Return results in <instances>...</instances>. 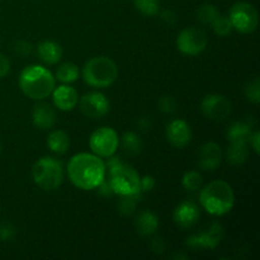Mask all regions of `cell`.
Wrapping results in <instances>:
<instances>
[{
    "label": "cell",
    "mask_w": 260,
    "mask_h": 260,
    "mask_svg": "<svg viewBox=\"0 0 260 260\" xmlns=\"http://www.w3.org/2000/svg\"><path fill=\"white\" fill-rule=\"evenodd\" d=\"M47 146L52 152L58 155L65 154L70 147V139L69 135L62 129H55L48 135Z\"/></svg>",
    "instance_id": "cell-20"
},
{
    "label": "cell",
    "mask_w": 260,
    "mask_h": 260,
    "mask_svg": "<svg viewBox=\"0 0 260 260\" xmlns=\"http://www.w3.org/2000/svg\"><path fill=\"white\" fill-rule=\"evenodd\" d=\"M32 177L41 189L52 192L60 187L63 180L62 164L55 157H41L33 164Z\"/></svg>",
    "instance_id": "cell-6"
},
{
    "label": "cell",
    "mask_w": 260,
    "mask_h": 260,
    "mask_svg": "<svg viewBox=\"0 0 260 260\" xmlns=\"http://www.w3.org/2000/svg\"><path fill=\"white\" fill-rule=\"evenodd\" d=\"M80 111L89 118H102L109 112V102L106 95L98 91L86 93L79 101Z\"/></svg>",
    "instance_id": "cell-11"
},
{
    "label": "cell",
    "mask_w": 260,
    "mask_h": 260,
    "mask_svg": "<svg viewBox=\"0 0 260 260\" xmlns=\"http://www.w3.org/2000/svg\"><path fill=\"white\" fill-rule=\"evenodd\" d=\"M251 134V126L245 123V122H234L230 127L228 128L226 136L230 142H248L250 139Z\"/></svg>",
    "instance_id": "cell-22"
},
{
    "label": "cell",
    "mask_w": 260,
    "mask_h": 260,
    "mask_svg": "<svg viewBox=\"0 0 260 260\" xmlns=\"http://www.w3.org/2000/svg\"><path fill=\"white\" fill-rule=\"evenodd\" d=\"M106 162L95 154L80 152L74 155L68 164L69 179L83 190L96 189L106 179Z\"/></svg>",
    "instance_id": "cell-1"
},
{
    "label": "cell",
    "mask_w": 260,
    "mask_h": 260,
    "mask_svg": "<svg viewBox=\"0 0 260 260\" xmlns=\"http://www.w3.org/2000/svg\"><path fill=\"white\" fill-rule=\"evenodd\" d=\"M161 18L168 23H173L175 20V14L172 12V10H164L161 13Z\"/></svg>",
    "instance_id": "cell-38"
},
{
    "label": "cell",
    "mask_w": 260,
    "mask_h": 260,
    "mask_svg": "<svg viewBox=\"0 0 260 260\" xmlns=\"http://www.w3.org/2000/svg\"><path fill=\"white\" fill-rule=\"evenodd\" d=\"M165 249V244L162 241V239H155L154 243H152V250H155V253H162V250Z\"/></svg>",
    "instance_id": "cell-37"
},
{
    "label": "cell",
    "mask_w": 260,
    "mask_h": 260,
    "mask_svg": "<svg viewBox=\"0 0 260 260\" xmlns=\"http://www.w3.org/2000/svg\"><path fill=\"white\" fill-rule=\"evenodd\" d=\"M222 161V151L216 142H206L198 151V164L206 172H213Z\"/></svg>",
    "instance_id": "cell-15"
},
{
    "label": "cell",
    "mask_w": 260,
    "mask_h": 260,
    "mask_svg": "<svg viewBox=\"0 0 260 260\" xmlns=\"http://www.w3.org/2000/svg\"><path fill=\"white\" fill-rule=\"evenodd\" d=\"M79 68L73 62H65L58 66L56 70V78L58 81L63 84H70L78 80Z\"/></svg>",
    "instance_id": "cell-24"
},
{
    "label": "cell",
    "mask_w": 260,
    "mask_h": 260,
    "mask_svg": "<svg viewBox=\"0 0 260 260\" xmlns=\"http://www.w3.org/2000/svg\"><path fill=\"white\" fill-rule=\"evenodd\" d=\"M107 161L106 168H108L109 179L113 193L119 196H136L141 193L140 187V175L136 170L129 165L124 164L119 157H112Z\"/></svg>",
    "instance_id": "cell-4"
},
{
    "label": "cell",
    "mask_w": 260,
    "mask_h": 260,
    "mask_svg": "<svg viewBox=\"0 0 260 260\" xmlns=\"http://www.w3.org/2000/svg\"><path fill=\"white\" fill-rule=\"evenodd\" d=\"M245 96L249 102L258 104L260 102V81L258 76L251 79L245 86Z\"/></svg>",
    "instance_id": "cell-29"
},
{
    "label": "cell",
    "mask_w": 260,
    "mask_h": 260,
    "mask_svg": "<svg viewBox=\"0 0 260 260\" xmlns=\"http://www.w3.org/2000/svg\"><path fill=\"white\" fill-rule=\"evenodd\" d=\"M248 142H231V145L228 149V152H226L229 164L234 165V167L243 165L248 160Z\"/></svg>",
    "instance_id": "cell-21"
},
{
    "label": "cell",
    "mask_w": 260,
    "mask_h": 260,
    "mask_svg": "<svg viewBox=\"0 0 260 260\" xmlns=\"http://www.w3.org/2000/svg\"><path fill=\"white\" fill-rule=\"evenodd\" d=\"M119 145V137L111 127H101L90 135L89 147L93 154L101 157H109L116 154Z\"/></svg>",
    "instance_id": "cell-8"
},
{
    "label": "cell",
    "mask_w": 260,
    "mask_h": 260,
    "mask_svg": "<svg viewBox=\"0 0 260 260\" xmlns=\"http://www.w3.org/2000/svg\"><path fill=\"white\" fill-rule=\"evenodd\" d=\"M159 228V220L156 215L151 211H144L140 213L136 218V229L137 233L142 236H150L156 233Z\"/></svg>",
    "instance_id": "cell-19"
},
{
    "label": "cell",
    "mask_w": 260,
    "mask_h": 260,
    "mask_svg": "<svg viewBox=\"0 0 260 260\" xmlns=\"http://www.w3.org/2000/svg\"><path fill=\"white\" fill-rule=\"evenodd\" d=\"M19 88L28 98L41 101L51 95L55 89V78L41 65L27 66L19 75Z\"/></svg>",
    "instance_id": "cell-3"
},
{
    "label": "cell",
    "mask_w": 260,
    "mask_h": 260,
    "mask_svg": "<svg viewBox=\"0 0 260 260\" xmlns=\"http://www.w3.org/2000/svg\"><path fill=\"white\" fill-rule=\"evenodd\" d=\"M52 101L53 104L57 109L62 112L73 111L79 102L78 91L69 85H60L52 91Z\"/></svg>",
    "instance_id": "cell-16"
},
{
    "label": "cell",
    "mask_w": 260,
    "mask_h": 260,
    "mask_svg": "<svg viewBox=\"0 0 260 260\" xmlns=\"http://www.w3.org/2000/svg\"><path fill=\"white\" fill-rule=\"evenodd\" d=\"M259 141H260V132L259 131L253 132L250 139H249V144H250V146L253 147L255 154H259Z\"/></svg>",
    "instance_id": "cell-36"
},
{
    "label": "cell",
    "mask_w": 260,
    "mask_h": 260,
    "mask_svg": "<svg viewBox=\"0 0 260 260\" xmlns=\"http://www.w3.org/2000/svg\"><path fill=\"white\" fill-rule=\"evenodd\" d=\"M159 107L164 113L172 114L177 109V103H175V101L172 96H162L159 101Z\"/></svg>",
    "instance_id": "cell-31"
},
{
    "label": "cell",
    "mask_w": 260,
    "mask_h": 260,
    "mask_svg": "<svg viewBox=\"0 0 260 260\" xmlns=\"http://www.w3.org/2000/svg\"><path fill=\"white\" fill-rule=\"evenodd\" d=\"M177 47L184 55L197 56L207 47V36L198 28H185L178 35Z\"/></svg>",
    "instance_id": "cell-9"
},
{
    "label": "cell",
    "mask_w": 260,
    "mask_h": 260,
    "mask_svg": "<svg viewBox=\"0 0 260 260\" xmlns=\"http://www.w3.org/2000/svg\"><path fill=\"white\" fill-rule=\"evenodd\" d=\"M30 50H32V47H30L29 43L25 42V41H19V42L15 45V52L19 56L28 55V53L30 52Z\"/></svg>",
    "instance_id": "cell-35"
},
{
    "label": "cell",
    "mask_w": 260,
    "mask_h": 260,
    "mask_svg": "<svg viewBox=\"0 0 260 260\" xmlns=\"http://www.w3.org/2000/svg\"><path fill=\"white\" fill-rule=\"evenodd\" d=\"M83 78L93 88H107L118 78V68L109 57L96 56L90 58L83 68Z\"/></svg>",
    "instance_id": "cell-5"
},
{
    "label": "cell",
    "mask_w": 260,
    "mask_h": 260,
    "mask_svg": "<svg viewBox=\"0 0 260 260\" xmlns=\"http://www.w3.org/2000/svg\"><path fill=\"white\" fill-rule=\"evenodd\" d=\"M234 29L241 33H251L256 29L259 23L258 12L251 4L239 2L234 4L229 14Z\"/></svg>",
    "instance_id": "cell-7"
},
{
    "label": "cell",
    "mask_w": 260,
    "mask_h": 260,
    "mask_svg": "<svg viewBox=\"0 0 260 260\" xmlns=\"http://www.w3.org/2000/svg\"><path fill=\"white\" fill-rule=\"evenodd\" d=\"M220 15L217 8L212 4H203L197 9V19L203 24H211Z\"/></svg>",
    "instance_id": "cell-25"
},
{
    "label": "cell",
    "mask_w": 260,
    "mask_h": 260,
    "mask_svg": "<svg viewBox=\"0 0 260 260\" xmlns=\"http://www.w3.org/2000/svg\"><path fill=\"white\" fill-rule=\"evenodd\" d=\"M10 71V62L7 56L0 53V79L5 78Z\"/></svg>",
    "instance_id": "cell-34"
},
{
    "label": "cell",
    "mask_w": 260,
    "mask_h": 260,
    "mask_svg": "<svg viewBox=\"0 0 260 260\" xmlns=\"http://www.w3.org/2000/svg\"><path fill=\"white\" fill-rule=\"evenodd\" d=\"M201 217L200 208L196 203L190 202V201H185L182 202L177 208L174 210V218L175 225L179 226L180 229H190L198 222Z\"/></svg>",
    "instance_id": "cell-14"
},
{
    "label": "cell",
    "mask_w": 260,
    "mask_h": 260,
    "mask_svg": "<svg viewBox=\"0 0 260 260\" xmlns=\"http://www.w3.org/2000/svg\"><path fill=\"white\" fill-rule=\"evenodd\" d=\"M201 111L211 121H223L231 113V102L222 94H208L201 103Z\"/></svg>",
    "instance_id": "cell-10"
},
{
    "label": "cell",
    "mask_w": 260,
    "mask_h": 260,
    "mask_svg": "<svg viewBox=\"0 0 260 260\" xmlns=\"http://www.w3.org/2000/svg\"><path fill=\"white\" fill-rule=\"evenodd\" d=\"M0 149H2V145H0Z\"/></svg>",
    "instance_id": "cell-39"
},
{
    "label": "cell",
    "mask_w": 260,
    "mask_h": 260,
    "mask_svg": "<svg viewBox=\"0 0 260 260\" xmlns=\"http://www.w3.org/2000/svg\"><path fill=\"white\" fill-rule=\"evenodd\" d=\"M56 119V112L52 107L48 103H38L36 104L32 112V122L37 128L46 131L55 126Z\"/></svg>",
    "instance_id": "cell-17"
},
{
    "label": "cell",
    "mask_w": 260,
    "mask_h": 260,
    "mask_svg": "<svg viewBox=\"0 0 260 260\" xmlns=\"http://www.w3.org/2000/svg\"><path fill=\"white\" fill-rule=\"evenodd\" d=\"M223 238V229L220 222H213L208 231L197 234L188 239L187 245L194 249H215Z\"/></svg>",
    "instance_id": "cell-12"
},
{
    "label": "cell",
    "mask_w": 260,
    "mask_h": 260,
    "mask_svg": "<svg viewBox=\"0 0 260 260\" xmlns=\"http://www.w3.org/2000/svg\"><path fill=\"white\" fill-rule=\"evenodd\" d=\"M137 196H122V200L118 203L119 212L123 216H129L136 208V200Z\"/></svg>",
    "instance_id": "cell-30"
},
{
    "label": "cell",
    "mask_w": 260,
    "mask_h": 260,
    "mask_svg": "<svg viewBox=\"0 0 260 260\" xmlns=\"http://www.w3.org/2000/svg\"><path fill=\"white\" fill-rule=\"evenodd\" d=\"M201 189V206L210 215L223 216L233 210L235 205V193L228 182L213 180Z\"/></svg>",
    "instance_id": "cell-2"
},
{
    "label": "cell",
    "mask_w": 260,
    "mask_h": 260,
    "mask_svg": "<svg viewBox=\"0 0 260 260\" xmlns=\"http://www.w3.org/2000/svg\"><path fill=\"white\" fill-rule=\"evenodd\" d=\"M212 28L215 30V33L220 37H226L231 33V30L234 29L233 23H231L229 15H218L216 18L215 22L212 23Z\"/></svg>",
    "instance_id": "cell-28"
},
{
    "label": "cell",
    "mask_w": 260,
    "mask_h": 260,
    "mask_svg": "<svg viewBox=\"0 0 260 260\" xmlns=\"http://www.w3.org/2000/svg\"><path fill=\"white\" fill-rule=\"evenodd\" d=\"M38 57L47 65H55L62 57V48L55 41H43L37 47Z\"/></svg>",
    "instance_id": "cell-18"
},
{
    "label": "cell",
    "mask_w": 260,
    "mask_h": 260,
    "mask_svg": "<svg viewBox=\"0 0 260 260\" xmlns=\"http://www.w3.org/2000/svg\"><path fill=\"white\" fill-rule=\"evenodd\" d=\"M15 229L10 223H3L0 225V241H7L14 236Z\"/></svg>",
    "instance_id": "cell-32"
},
{
    "label": "cell",
    "mask_w": 260,
    "mask_h": 260,
    "mask_svg": "<svg viewBox=\"0 0 260 260\" xmlns=\"http://www.w3.org/2000/svg\"><path fill=\"white\" fill-rule=\"evenodd\" d=\"M136 9L146 17H154L159 13V0H134Z\"/></svg>",
    "instance_id": "cell-27"
},
{
    "label": "cell",
    "mask_w": 260,
    "mask_h": 260,
    "mask_svg": "<svg viewBox=\"0 0 260 260\" xmlns=\"http://www.w3.org/2000/svg\"><path fill=\"white\" fill-rule=\"evenodd\" d=\"M182 184L183 187L185 188L189 192H196V190H200L202 188L203 184V179L202 175L200 174L198 172H187L182 178Z\"/></svg>",
    "instance_id": "cell-26"
},
{
    "label": "cell",
    "mask_w": 260,
    "mask_h": 260,
    "mask_svg": "<svg viewBox=\"0 0 260 260\" xmlns=\"http://www.w3.org/2000/svg\"><path fill=\"white\" fill-rule=\"evenodd\" d=\"M122 146L128 156H136L142 150V141L135 132H126L122 137Z\"/></svg>",
    "instance_id": "cell-23"
},
{
    "label": "cell",
    "mask_w": 260,
    "mask_h": 260,
    "mask_svg": "<svg viewBox=\"0 0 260 260\" xmlns=\"http://www.w3.org/2000/svg\"><path fill=\"white\" fill-rule=\"evenodd\" d=\"M167 139L174 147L183 149L192 140V129L183 119H174L167 126Z\"/></svg>",
    "instance_id": "cell-13"
},
{
    "label": "cell",
    "mask_w": 260,
    "mask_h": 260,
    "mask_svg": "<svg viewBox=\"0 0 260 260\" xmlns=\"http://www.w3.org/2000/svg\"><path fill=\"white\" fill-rule=\"evenodd\" d=\"M140 187H141V192H150L155 187V179L151 175H145L140 179Z\"/></svg>",
    "instance_id": "cell-33"
}]
</instances>
